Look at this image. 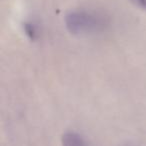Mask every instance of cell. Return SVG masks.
Here are the masks:
<instances>
[{
  "instance_id": "obj_1",
  "label": "cell",
  "mask_w": 146,
  "mask_h": 146,
  "mask_svg": "<svg viewBox=\"0 0 146 146\" xmlns=\"http://www.w3.org/2000/svg\"><path fill=\"white\" fill-rule=\"evenodd\" d=\"M65 25L72 34H88L102 28L103 22L98 16L84 10L71 11L65 17Z\"/></svg>"
},
{
  "instance_id": "obj_2",
  "label": "cell",
  "mask_w": 146,
  "mask_h": 146,
  "mask_svg": "<svg viewBox=\"0 0 146 146\" xmlns=\"http://www.w3.org/2000/svg\"><path fill=\"white\" fill-rule=\"evenodd\" d=\"M62 146H87L85 140L75 132H66L61 138Z\"/></svg>"
},
{
  "instance_id": "obj_3",
  "label": "cell",
  "mask_w": 146,
  "mask_h": 146,
  "mask_svg": "<svg viewBox=\"0 0 146 146\" xmlns=\"http://www.w3.org/2000/svg\"><path fill=\"white\" fill-rule=\"evenodd\" d=\"M24 31L26 33V35L30 39H34L36 36V30H35V27L33 26V24L31 23H25L24 24Z\"/></svg>"
},
{
  "instance_id": "obj_4",
  "label": "cell",
  "mask_w": 146,
  "mask_h": 146,
  "mask_svg": "<svg viewBox=\"0 0 146 146\" xmlns=\"http://www.w3.org/2000/svg\"><path fill=\"white\" fill-rule=\"evenodd\" d=\"M132 3L136 5V6L140 7L142 9H146V0H130Z\"/></svg>"
}]
</instances>
